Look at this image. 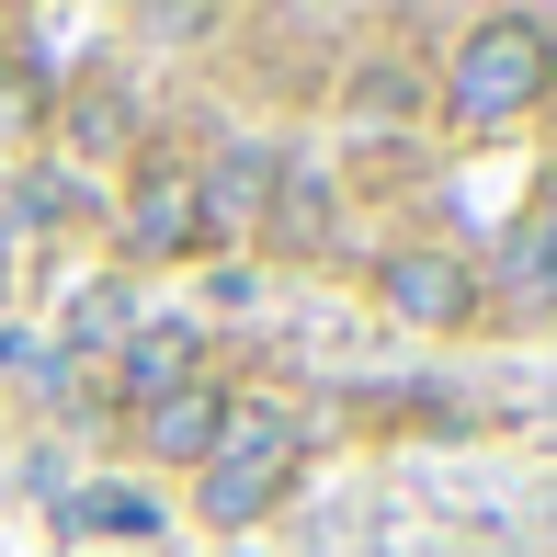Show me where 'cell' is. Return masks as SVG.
Listing matches in <instances>:
<instances>
[{"label": "cell", "instance_id": "cell-1", "mask_svg": "<svg viewBox=\"0 0 557 557\" xmlns=\"http://www.w3.org/2000/svg\"><path fill=\"white\" fill-rule=\"evenodd\" d=\"M546 91H557V35L535 12H490L467 46H455V69H444L455 125H512V114H535Z\"/></svg>", "mask_w": 557, "mask_h": 557}, {"label": "cell", "instance_id": "cell-2", "mask_svg": "<svg viewBox=\"0 0 557 557\" xmlns=\"http://www.w3.org/2000/svg\"><path fill=\"white\" fill-rule=\"evenodd\" d=\"M308 467V421L296 410H227V433L206 455V523H262Z\"/></svg>", "mask_w": 557, "mask_h": 557}, {"label": "cell", "instance_id": "cell-3", "mask_svg": "<svg viewBox=\"0 0 557 557\" xmlns=\"http://www.w3.org/2000/svg\"><path fill=\"white\" fill-rule=\"evenodd\" d=\"M387 308L410 319V331H467L478 273L455 262V250H387Z\"/></svg>", "mask_w": 557, "mask_h": 557}, {"label": "cell", "instance_id": "cell-4", "mask_svg": "<svg viewBox=\"0 0 557 557\" xmlns=\"http://www.w3.org/2000/svg\"><path fill=\"white\" fill-rule=\"evenodd\" d=\"M216 433H227V398L206 387V375H194V387H171V398H148V410H137V444L160 455V467H206V455H216Z\"/></svg>", "mask_w": 557, "mask_h": 557}, {"label": "cell", "instance_id": "cell-5", "mask_svg": "<svg viewBox=\"0 0 557 557\" xmlns=\"http://www.w3.org/2000/svg\"><path fill=\"white\" fill-rule=\"evenodd\" d=\"M206 375V331L194 319H148V331H125V398H171V387H194Z\"/></svg>", "mask_w": 557, "mask_h": 557}, {"label": "cell", "instance_id": "cell-6", "mask_svg": "<svg viewBox=\"0 0 557 557\" xmlns=\"http://www.w3.org/2000/svg\"><path fill=\"white\" fill-rule=\"evenodd\" d=\"M125 239H137L148 262L194 250V239H206V194H194L183 171H148V183H137V206H125Z\"/></svg>", "mask_w": 557, "mask_h": 557}, {"label": "cell", "instance_id": "cell-7", "mask_svg": "<svg viewBox=\"0 0 557 557\" xmlns=\"http://www.w3.org/2000/svg\"><path fill=\"white\" fill-rule=\"evenodd\" d=\"M194 194H206V227H262L273 194H285V160H273V148H227Z\"/></svg>", "mask_w": 557, "mask_h": 557}, {"label": "cell", "instance_id": "cell-8", "mask_svg": "<svg viewBox=\"0 0 557 557\" xmlns=\"http://www.w3.org/2000/svg\"><path fill=\"white\" fill-rule=\"evenodd\" d=\"M500 296L512 308H557V216H523L500 239Z\"/></svg>", "mask_w": 557, "mask_h": 557}, {"label": "cell", "instance_id": "cell-9", "mask_svg": "<svg viewBox=\"0 0 557 557\" xmlns=\"http://www.w3.org/2000/svg\"><path fill=\"white\" fill-rule=\"evenodd\" d=\"M81 523L91 535H148L160 512H148V490H81Z\"/></svg>", "mask_w": 557, "mask_h": 557}, {"label": "cell", "instance_id": "cell-10", "mask_svg": "<svg viewBox=\"0 0 557 557\" xmlns=\"http://www.w3.org/2000/svg\"><path fill=\"white\" fill-rule=\"evenodd\" d=\"M114 319H125V296H114V285H91L81 308H69V342H125Z\"/></svg>", "mask_w": 557, "mask_h": 557}]
</instances>
